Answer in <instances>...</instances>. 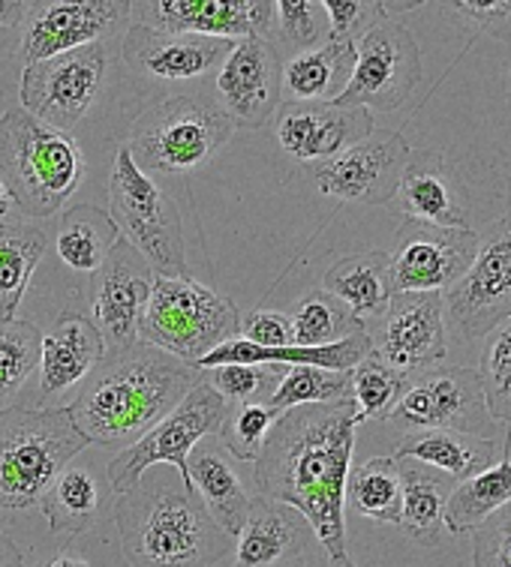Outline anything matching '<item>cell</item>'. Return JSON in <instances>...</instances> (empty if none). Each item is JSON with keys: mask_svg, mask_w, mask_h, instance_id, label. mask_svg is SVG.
<instances>
[{"mask_svg": "<svg viewBox=\"0 0 511 567\" xmlns=\"http://www.w3.org/2000/svg\"><path fill=\"white\" fill-rule=\"evenodd\" d=\"M358 412L352 400L298 405L277 417L256 460L259 495L304 516L331 565L346 553V477L352 468Z\"/></svg>", "mask_w": 511, "mask_h": 567, "instance_id": "cell-1", "label": "cell"}, {"mask_svg": "<svg viewBox=\"0 0 511 567\" xmlns=\"http://www.w3.org/2000/svg\"><path fill=\"white\" fill-rule=\"evenodd\" d=\"M198 382L202 372L196 367L139 340L126 349L105 351L67 409L88 444L124 451L154 430Z\"/></svg>", "mask_w": 511, "mask_h": 567, "instance_id": "cell-2", "label": "cell"}, {"mask_svg": "<svg viewBox=\"0 0 511 567\" xmlns=\"http://www.w3.org/2000/svg\"><path fill=\"white\" fill-rule=\"evenodd\" d=\"M115 519L136 567H211L229 549V537L214 526L198 495L166 481H139L117 498Z\"/></svg>", "mask_w": 511, "mask_h": 567, "instance_id": "cell-3", "label": "cell"}, {"mask_svg": "<svg viewBox=\"0 0 511 567\" xmlns=\"http://www.w3.org/2000/svg\"><path fill=\"white\" fill-rule=\"evenodd\" d=\"M88 163L73 135L40 124L24 109L0 117V177L12 205L33 219L58 214L79 193Z\"/></svg>", "mask_w": 511, "mask_h": 567, "instance_id": "cell-4", "label": "cell"}, {"mask_svg": "<svg viewBox=\"0 0 511 567\" xmlns=\"http://www.w3.org/2000/svg\"><path fill=\"white\" fill-rule=\"evenodd\" d=\"M84 447L88 439L67 405L0 409V507L28 511L40 505L54 477Z\"/></svg>", "mask_w": 511, "mask_h": 567, "instance_id": "cell-5", "label": "cell"}, {"mask_svg": "<svg viewBox=\"0 0 511 567\" xmlns=\"http://www.w3.org/2000/svg\"><path fill=\"white\" fill-rule=\"evenodd\" d=\"M235 300L190 277H154L139 321V340L184 363H198L223 342L238 340Z\"/></svg>", "mask_w": 511, "mask_h": 567, "instance_id": "cell-6", "label": "cell"}, {"mask_svg": "<svg viewBox=\"0 0 511 567\" xmlns=\"http://www.w3.org/2000/svg\"><path fill=\"white\" fill-rule=\"evenodd\" d=\"M232 130L219 105L177 93L139 114L126 147L142 172H193L219 154Z\"/></svg>", "mask_w": 511, "mask_h": 567, "instance_id": "cell-7", "label": "cell"}, {"mask_svg": "<svg viewBox=\"0 0 511 567\" xmlns=\"http://www.w3.org/2000/svg\"><path fill=\"white\" fill-rule=\"evenodd\" d=\"M109 217L139 249L154 277H187L184 228L172 198L136 165L130 147H121L109 177Z\"/></svg>", "mask_w": 511, "mask_h": 567, "instance_id": "cell-8", "label": "cell"}, {"mask_svg": "<svg viewBox=\"0 0 511 567\" xmlns=\"http://www.w3.org/2000/svg\"><path fill=\"white\" fill-rule=\"evenodd\" d=\"M226 414H229V403L214 391V384L208 379H202L154 430H147L136 444L124 447L109 463V484H112V489L117 495L130 493L151 465H172L181 475V489L193 493L187 468L190 454L205 442V435L219 433Z\"/></svg>", "mask_w": 511, "mask_h": 567, "instance_id": "cell-9", "label": "cell"}, {"mask_svg": "<svg viewBox=\"0 0 511 567\" xmlns=\"http://www.w3.org/2000/svg\"><path fill=\"white\" fill-rule=\"evenodd\" d=\"M388 421L403 433L454 430L479 439H491L497 426L484 405L479 372L470 367H430L409 375Z\"/></svg>", "mask_w": 511, "mask_h": 567, "instance_id": "cell-10", "label": "cell"}, {"mask_svg": "<svg viewBox=\"0 0 511 567\" xmlns=\"http://www.w3.org/2000/svg\"><path fill=\"white\" fill-rule=\"evenodd\" d=\"M425 79L421 52L412 33L395 19H386L355 42L352 79L340 93V105L367 112H397L412 100Z\"/></svg>", "mask_w": 511, "mask_h": 567, "instance_id": "cell-11", "label": "cell"}, {"mask_svg": "<svg viewBox=\"0 0 511 567\" xmlns=\"http://www.w3.org/2000/svg\"><path fill=\"white\" fill-rule=\"evenodd\" d=\"M446 324L454 340H484L511 319V214L481 238L472 268L442 295Z\"/></svg>", "mask_w": 511, "mask_h": 567, "instance_id": "cell-12", "label": "cell"}, {"mask_svg": "<svg viewBox=\"0 0 511 567\" xmlns=\"http://www.w3.org/2000/svg\"><path fill=\"white\" fill-rule=\"evenodd\" d=\"M103 75V45L28 63L21 73V105L40 124L70 135L94 103Z\"/></svg>", "mask_w": 511, "mask_h": 567, "instance_id": "cell-13", "label": "cell"}, {"mask_svg": "<svg viewBox=\"0 0 511 567\" xmlns=\"http://www.w3.org/2000/svg\"><path fill=\"white\" fill-rule=\"evenodd\" d=\"M479 244L472 228H439L407 219L388 252L391 289L395 295H446L472 268Z\"/></svg>", "mask_w": 511, "mask_h": 567, "instance_id": "cell-14", "label": "cell"}, {"mask_svg": "<svg viewBox=\"0 0 511 567\" xmlns=\"http://www.w3.org/2000/svg\"><path fill=\"white\" fill-rule=\"evenodd\" d=\"M412 147L395 130H374L335 159L316 165V186L325 196L358 205H391Z\"/></svg>", "mask_w": 511, "mask_h": 567, "instance_id": "cell-15", "label": "cell"}, {"mask_svg": "<svg viewBox=\"0 0 511 567\" xmlns=\"http://www.w3.org/2000/svg\"><path fill=\"white\" fill-rule=\"evenodd\" d=\"M370 340L376 358L403 375L437 367L449 351L442 295H395L388 300L386 312L379 316Z\"/></svg>", "mask_w": 511, "mask_h": 567, "instance_id": "cell-16", "label": "cell"}, {"mask_svg": "<svg viewBox=\"0 0 511 567\" xmlns=\"http://www.w3.org/2000/svg\"><path fill=\"white\" fill-rule=\"evenodd\" d=\"M130 21V3L121 0H58V3H33L24 21L21 58L24 66L49 61L58 54L100 45Z\"/></svg>", "mask_w": 511, "mask_h": 567, "instance_id": "cell-17", "label": "cell"}, {"mask_svg": "<svg viewBox=\"0 0 511 567\" xmlns=\"http://www.w3.org/2000/svg\"><path fill=\"white\" fill-rule=\"evenodd\" d=\"M133 24L154 31L214 37L238 42L244 37H265L274 24V3L268 0H139L130 3Z\"/></svg>", "mask_w": 511, "mask_h": 567, "instance_id": "cell-18", "label": "cell"}, {"mask_svg": "<svg viewBox=\"0 0 511 567\" xmlns=\"http://www.w3.org/2000/svg\"><path fill=\"white\" fill-rule=\"evenodd\" d=\"M283 63L277 45L265 37H244L217 70L223 114L235 126L262 130L280 109Z\"/></svg>", "mask_w": 511, "mask_h": 567, "instance_id": "cell-19", "label": "cell"}, {"mask_svg": "<svg viewBox=\"0 0 511 567\" xmlns=\"http://www.w3.org/2000/svg\"><path fill=\"white\" fill-rule=\"evenodd\" d=\"M154 270L136 247L117 240L100 270L94 274V328L105 342V351L126 349L139 342V321L151 298Z\"/></svg>", "mask_w": 511, "mask_h": 567, "instance_id": "cell-20", "label": "cell"}, {"mask_svg": "<svg viewBox=\"0 0 511 567\" xmlns=\"http://www.w3.org/2000/svg\"><path fill=\"white\" fill-rule=\"evenodd\" d=\"M277 145L302 163H328L376 130L367 109L340 103H280Z\"/></svg>", "mask_w": 511, "mask_h": 567, "instance_id": "cell-21", "label": "cell"}, {"mask_svg": "<svg viewBox=\"0 0 511 567\" xmlns=\"http://www.w3.org/2000/svg\"><path fill=\"white\" fill-rule=\"evenodd\" d=\"M235 42L214 37L166 33L130 24L124 33V61L130 70L160 79V82H190L223 66Z\"/></svg>", "mask_w": 511, "mask_h": 567, "instance_id": "cell-22", "label": "cell"}, {"mask_svg": "<svg viewBox=\"0 0 511 567\" xmlns=\"http://www.w3.org/2000/svg\"><path fill=\"white\" fill-rule=\"evenodd\" d=\"M395 210L412 223L439 228H470L467 189L439 151H412L395 193Z\"/></svg>", "mask_w": 511, "mask_h": 567, "instance_id": "cell-23", "label": "cell"}, {"mask_svg": "<svg viewBox=\"0 0 511 567\" xmlns=\"http://www.w3.org/2000/svg\"><path fill=\"white\" fill-rule=\"evenodd\" d=\"M105 358V342L94 321L79 312H63L49 337H42L40 393L58 396L70 388H82Z\"/></svg>", "mask_w": 511, "mask_h": 567, "instance_id": "cell-24", "label": "cell"}, {"mask_svg": "<svg viewBox=\"0 0 511 567\" xmlns=\"http://www.w3.org/2000/svg\"><path fill=\"white\" fill-rule=\"evenodd\" d=\"M310 526L293 507L256 495L244 519L241 535L235 537V567H272L280 558L302 553L307 544Z\"/></svg>", "mask_w": 511, "mask_h": 567, "instance_id": "cell-25", "label": "cell"}, {"mask_svg": "<svg viewBox=\"0 0 511 567\" xmlns=\"http://www.w3.org/2000/svg\"><path fill=\"white\" fill-rule=\"evenodd\" d=\"M187 468L193 493H198V502L208 511L214 526L229 540H235L244 528L247 511H251V498L244 493L238 472L232 468L217 444L211 442L198 444L190 456Z\"/></svg>", "mask_w": 511, "mask_h": 567, "instance_id": "cell-26", "label": "cell"}, {"mask_svg": "<svg viewBox=\"0 0 511 567\" xmlns=\"http://www.w3.org/2000/svg\"><path fill=\"white\" fill-rule=\"evenodd\" d=\"M395 460L428 465L460 484L497 463V442L454 433V430H421V433L403 435V442L397 444Z\"/></svg>", "mask_w": 511, "mask_h": 567, "instance_id": "cell-27", "label": "cell"}, {"mask_svg": "<svg viewBox=\"0 0 511 567\" xmlns=\"http://www.w3.org/2000/svg\"><path fill=\"white\" fill-rule=\"evenodd\" d=\"M355 70L352 42L328 40L314 52L293 54L283 63L280 91L289 103H337Z\"/></svg>", "mask_w": 511, "mask_h": 567, "instance_id": "cell-28", "label": "cell"}, {"mask_svg": "<svg viewBox=\"0 0 511 567\" xmlns=\"http://www.w3.org/2000/svg\"><path fill=\"white\" fill-rule=\"evenodd\" d=\"M323 286L325 295L344 303L367 328V319H379L386 312L388 300L395 298L388 252H361V256L340 258L325 274Z\"/></svg>", "mask_w": 511, "mask_h": 567, "instance_id": "cell-29", "label": "cell"}, {"mask_svg": "<svg viewBox=\"0 0 511 567\" xmlns=\"http://www.w3.org/2000/svg\"><path fill=\"white\" fill-rule=\"evenodd\" d=\"M397 468H400V486H403L400 528L421 547H437L446 532L442 507L454 481L412 460H397Z\"/></svg>", "mask_w": 511, "mask_h": 567, "instance_id": "cell-30", "label": "cell"}, {"mask_svg": "<svg viewBox=\"0 0 511 567\" xmlns=\"http://www.w3.org/2000/svg\"><path fill=\"white\" fill-rule=\"evenodd\" d=\"M117 240H121V228L109 217V210L96 205H75L58 223L54 249L70 270L96 274Z\"/></svg>", "mask_w": 511, "mask_h": 567, "instance_id": "cell-31", "label": "cell"}, {"mask_svg": "<svg viewBox=\"0 0 511 567\" xmlns=\"http://www.w3.org/2000/svg\"><path fill=\"white\" fill-rule=\"evenodd\" d=\"M511 439L505 442V456L491 468H484L481 475H472L460 481L446 498L442 507V523L449 528V535H470L472 528H479L488 516L511 502V460H509Z\"/></svg>", "mask_w": 511, "mask_h": 567, "instance_id": "cell-32", "label": "cell"}, {"mask_svg": "<svg viewBox=\"0 0 511 567\" xmlns=\"http://www.w3.org/2000/svg\"><path fill=\"white\" fill-rule=\"evenodd\" d=\"M45 252V235L28 223H0V319H16Z\"/></svg>", "mask_w": 511, "mask_h": 567, "instance_id": "cell-33", "label": "cell"}, {"mask_svg": "<svg viewBox=\"0 0 511 567\" xmlns=\"http://www.w3.org/2000/svg\"><path fill=\"white\" fill-rule=\"evenodd\" d=\"M52 535H82L100 511V484L82 465H67L40 498Z\"/></svg>", "mask_w": 511, "mask_h": 567, "instance_id": "cell-34", "label": "cell"}, {"mask_svg": "<svg viewBox=\"0 0 511 567\" xmlns=\"http://www.w3.org/2000/svg\"><path fill=\"white\" fill-rule=\"evenodd\" d=\"M346 498L367 519L400 526L403 486H400V468H397L395 456H374V460L349 468Z\"/></svg>", "mask_w": 511, "mask_h": 567, "instance_id": "cell-35", "label": "cell"}, {"mask_svg": "<svg viewBox=\"0 0 511 567\" xmlns=\"http://www.w3.org/2000/svg\"><path fill=\"white\" fill-rule=\"evenodd\" d=\"M289 319H293V346H304V349L331 346L367 330L344 303H337L325 291H310L307 298L298 300Z\"/></svg>", "mask_w": 511, "mask_h": 567, "instance_id": "cell-36", "label": "cell"}, {"mask_svg": "<svg viewBox=\"0 0 511 567\" xmlns=\"http://www.w3.org/2000/svg\"><path fill=\"white\" fill-rule=\"evenodd\" d=\"M344 400H352V375L349 372L295 367V370L283 372L268 405L277 414H286L298 405H328L344 403Z\"/></svg>", "mask_w": 511, "mask_h": 567, "instance_id": "cell-37", "label": "cell"}, {"mask_svg": "<svg viewBox=\"0 0 511 567\" xmlns=\"http://www.w3.org/2000/svg\"><path fill=\"white\" fill-rule=\"evenodd\" d=\"M349 375H352V403L358 412V423L388 421V414L395 412L409 379L379 361L374 351Z\"/></svg>", "mask_w": 511, "mask_h": 567, "instance_id": "cell-38", "label": "cell"}, {"mask_svg": "<svg viewBox=\"0 0 511 567\" xmlns=\"http://www.w3.org/2000/svg\"><path fill=\"white\" fill-rule=\"evenodd\" d=\"M42 333L21 319H0V400L12 396L40 370Z\"/></svg>", "mask_w": 511, "mask_h": 567, "instance_id": "cell-39", "label": "cell"}, {"mask_svg": "<svg viewBox=\"0 0 511 567\" xmlns=\"http://www.w3.org/2000/svg\"><path fill=\"white\" fill-rule=\"evenodd\" d=\"M476 372H479L484 405L491 417L511 430V319H505L500 328L484 337Z\"/></svg>", "mask_w": 511, "mask_h": 567, "instance_id": "cell-40", "label": "cell"}, {"mask_svg": "<svg viewBox=\"0 0 511 567\" xmlns=\"http://www.w3.org/2000/svg\"><path fill=\"white\" fill-rule=\"evenodd\" d=\"M280 414L274 412L268 403H235L229 405V414L219 426L223 447L232 456H238L244 463H256L265 447V439L272 433Z\"/></svg>", "mask_w": 511, "mask_h": 567, "instance_id": "cell-41", "label": "cell"}, {"mask_svg": "<svg viewBox=\"0 0 511 567\" xmlns=\"http://www.w3.org/2000/svg\"><path fill=\"white\" fill-rule=\"evenodd\" d=\"M274 21H277L283 49L295 54L314 52L328 42V16L323 3L316 0H277Z\"/></svg>", "mask_w": 511, "mask_h": 567, "instance_id": "cell-42", "label": "cell"}, {"mask_svg": "<svg viewBox=\"0 0 511 567\" xmlns=\"http://www.w3.org/2000/svg\"><path fill=\"white\" fill-rule=\"evenodd\" d=\"M283 372L277 367H217L214 372V391L226 400V403H259V396H268L272 400L274 388L283 379ZM265 400V403H268Z\"/></svg>", "mask_w": 511, "mask_h": 567, "instance_id": "cell-43", "label": "cell"}, {"mask_svg": "<svg viewBox=\"0 0 511 567\" xmlns=\"http://www.w3.org/2000/svg\"><path fill=\"white\" fill-rule=\"evenodd\" d=\"M328 16V40L358 42L379 21H386V10L376 0H323Z\"/></svg>", "mask_w": 511, "mask_h": 567, "instance_id": "cell-44", "label": "cell"}, {"mask_svg": "<svg viewBox=\"0 0 511 567\" xmlns=\"http://www.w3.org/2000/svg\"><path fill=\"white\" fill-rule=\"evenodd\" d=\"M472 567H511V502L472 528Z\"/></svg>", "mask_w": 511, "mask_h": 567, "instance_id": "cell-45", "label": "cell"}, {"mask_svg": "<svg viewBox=\"0 0 511 567\" xmlns=\"http://www.w3.org/2000/svg\"><path fill=\"white\" fill-rule=\"evenodd\" d=\"M241 340L262 349H283L293 346V319L277 310H253L241 316Z\"/></svg>", "mask_w": 511, "mask_h": 567, "instance_id": "cell-46", "label": "cell"}, {"mask_svg": "<svg viewBox=\"0 0 511 567\" xmlns=\"http://www.w3.org/2000/svg\"><path fill=\"white\" fill-rule=\"evenodd\" d=\"M451 7L497 40L511 42V0H458Z\"/></svg>", "mask_w": 511, "mask_h": 567, "instance_id": "cell-47", "label": "cell"}, {"mask_svg": "<svg viewBox=\"0 0 511 567\" xmlns=\"http://www.w3.org/2000/svg\"><path fill=\"white\" fill-rule=\"evenodd\" d=\"M0 567H24V556L21 549L12 544V537L0 532Z\"/></svg>", "mask_w": 511, "mask_h": 567, "instance_id": "cell-48", "label": "cell"}, {"mask_svg": "<svg viewBox=\"0 0 511 567\" xmlns=\"http://www.w3.org/2000/svg\"><path fill=\"white\" fill-rule=\"evenodd\" d=\"M40 567H94L88 558L75 556V553H58V556H52L49 561H42Z\"/></svg>", "mask_w": 511, "mask_h": 567, "instance_id": "cell-49", "label": "cell"}, {"mask_svg": "<svg viewBox=\"0 0 511 567\" xmlns=\"http://www.w3.org/2000/svg\"><path fill=\"white\" fill-rule=\"evenodd\" d=\"M24 3H12V0H0V24H12L21 16Z\"/></svg>", "mask_w": 511, "mask_h": 567, "instance_id": "cell-50", "label": "cell"}, {"mask_svg": "<svg viewBox=\"0 0 511 567\" xmlns=\"http://www.w3.org/2000/svg\"><path fill=\"white\" fill-rule=\"evenodd\" d=\"M12 210V198L10 193H7V186H3V177H0V223L10 217Z\"/></svg>", "mask_w": 511, "mask_h": 567, "instance_id": "cell-51", "label": "cell"}, {"mask_svg": "<svg viewBox=\"0 0 511 567\" xmlns=\"http://www.w3.org/2000/svg\"><path fill=\"white\" fill-rule=\"evenodd\" d=\"M331 567H355L352 561H344V565H331Z\"/></svg>", "mask_w": 511, "mask_h": 567, "instance_id": "cell-52", "label": "cell"}]
</instances>
